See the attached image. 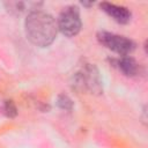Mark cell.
I'll return each instance as SVG.
<instances>
[{
    "label": "cell",
    "instance_id": "obj_1",
    "mask_svg": "<svg viewBox=\"0 0 148 148\" xmlns=\"http://www.w3.org/2000/svg\"><path fill=\"white\" fill-rule=\"evenodd\" d=\"M54 18L42 10H32L25 20V34L28 39L40 47L50 45L57 35Z\"/></svg>",
    "mask_w": 148,
    "mask_h": 148
},
{
    "label": "cell",
    "instance_id": "obj_2",
    "mask_svg": "<svg viewBox=\"0 0 148 148\" xmlns=\"http://www.w3.org/2000/svg\"><path fill=\"white\" fill-rule=\"evenodd\" d=\"M57 27L65 36H75L81 28V20L77 7L68 6L64 8V10L59 15Z\"/></svg>",
    "mask_w": 148,
    "mask_h": 148
},
{
    "label": "cell",
    "instance_id": "obj_3",
    "mask_svg": "<svg viewBox=\"0 0 148 148\" xmlns=\"http://www.w3.org/2000/svg\"><path fill=\"white\" fill-rule=\"evenodd\" d=\"M98 40L105 47L119 54H128L134 50V46H135L131 39L124 36H119V35H114L110 32H99Z\"/></svg>",
    "mask_w": 148,
    "mask_h": 148
},
{
    "label": "cell",
    "instance_id": "obj_4",
    "mask_svg": "<svg viewBox=\"0 0 148 148\" xmlns=\"http://www.w3.org/2000/svg\"><path fill=\"white\" fill-rule=\"evenodd\" d=\"M77 81L82 88H87L91 92L99 94L102 91L99 75H98L97 69L94 66H90V65L86 66L83 71L77 75Z\"/></svg>",
    "mask_w": 148,
    "mask_h": 148
},
{
    "label": "cell",
    "instance_id": "obj_5",
    "mask_svg": "<svg viewBox=\"0 0 148 148\" xmlns=\"http://www.w3.org/2000/svg\"><path fill=\"white\" fill-rule=\"evenodd\" d=\"M101 8L109 14L114 21H117L118 23H127L131 18V13L127 8L121 7V6H117L110 2H102L101 3Z\"/></svg>",
    "mask_w": 148,
    "mask_h": 148
},
{
    "label": "cell",
    "instance_id": "obj_6",
    "mask_svg": "<svg viewBox=\"0 0 148 148\" xmlns=\"http://www.w3.org/2000/svg\"><path fill=\"white\" fill-rule=\"evenodd\" d=\"M116 66L125 74V75H128V76H133L138 73L139 71V65L138 62L131 58V57H125V58H121V59H118L116 61Z\"/></svg>",
    "mask_w": 148,
    "mask_h": 148
},
{
    "label": "cell",
    "instance_id": "obj_7",
    "mask_svg": "<svg viewBox=\"0 0 148 148\" xmlns=\"http://www.w3.org/2000/svg\"><path fill=\"white\" fill-rule=\"evenodd\" d=\"M7 7V10L13 13V14H20L24 10V2H18V1H10L5 3Z\"/></svg>",
    "mask_w": 148,
    "mask_h": 148
},
{
    "label": "cell",
    "instance_id": "obj_8",
    "mask_svg": "<svg viewBox=\"0 0 148 148\" xmlns=\"http://www.w3.org/2000/svg\"><path fill=\"white\" fill-rule=\"evenodd\" d=\"M58 105L61 108V109H65V110H71L72 109V101L65 96V95H60L59 98H58Z\"/></svg>",
    "mask_w": 148,
    "mask_h": 148
},
{
    "label": "cell",
    "instance_id": "obj_9",
    "mask_svg": "<svg viewBox=\"0 0 148 148\" xmlns=\"http://www.w3.org/2000/svg\"><path fill=\"white\" fill-rule=\"evenodd\" d=\"M5 112L8 117H14L16 114V109H15L14 104L10 101H7L5 103Z\"/></svg>",
    "mask_w": 148,
    "mask_h": 148
}]
</instances>
